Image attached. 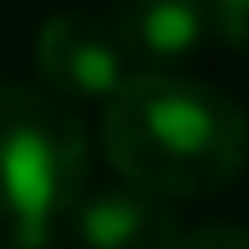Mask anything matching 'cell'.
I'll list each match as a JSON object with an SVG mask.
<instances>
[{"label":"cell","instance_id":"1","mask_svg":"<svg viewBox=\"0 0 249 249\" xmlns=\"http://www.w3.org/2000/svg\"><path fill=\"white\" fill-rule=\"evenodd\" d=\"M102 148L127 188L153 198L219 194L244 168V112L219 87L132 71L102 107Z\"/></svg>","mask_w":249,"mask_h":249},{"label":"cell","instance_id":"2","mask_svg":"<svg viewBox=\"0 0 249 249\" xmlns=\"http://www.w3.org/2000/svg\"><path fill=\"white\" fill-rule=\"evenodd\" d=\"M87 132L46 92L0 87V219L20 244H46L51 224L82 198Z\"/></svg>","mask_w":249,"mask_h":249},{"label":"cell","instance_id":"7","mask_svg":"<svg viewBox=\"0 0 249 249\" xmlns=\"http://www.w3.org/2000/svg\"><path fill=\"white\" fill-rule=\"evenodd\" d=\"M178 249H249V239H244V229H234V224H209V229L183 234Z\"/></svg>","mask_w":249,"mask_h":249},{"label":"cell","instance_id":"6","mask_svg":"<svg viewBox=\"0 0 249 249\" xmlns=\"http://www.w3.org/2000/svg\"><path fill=\"white\" fill-rule=\"evenodd\" d=\"M244 20H249V0H203V26H213L219 41L234 51L244 46Z\"/></svg>","mask_w":249,"mask_h":249},{"label":"cell","instance_id":"4","mask_svg":"<svg viewBox=\"0 0 249 249\" xmlns=\"http://www.w3.org/2000/svg\"><path fill=\"white\" fill-rule=\"evenodd\" d=\"M66 213H76V239L87 249H178L183 229L178 213L163 198L142 188H97L76 198Z\"/></svg>","mask_w":249,"mask_h":249},{"label":"cell","instance_id":"5","mask_svg":"<svg viewBox=\"0 0 249 249\" xmlns=\"http://www.w3.org/2000/svg\"><path fill=\"white\" fill-rule=\"evenodd\" d=\"M127 61L142 71H163V66L183 61L203 36V0H122L117 16Z\"/></svg>","mask_w":249,"mask_h":249},{"label":"cell","instance_id":"3","mask_svg":"<svg viewBox=\"0 0 249 249\" xmlns=\"http://www.w3.org/2000/svg\"><path fill=\"white\" fill-rule=\"evenodd\" d=\"M36 71L61 97L107 102L132 76V61H127V46H122L112 20L66 10V16L41 20V31H36Z\"/></svg>","mask_w":249,"mask_h":249}]
</instances>
